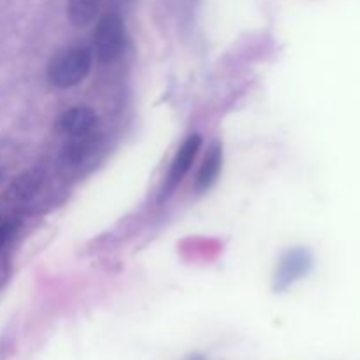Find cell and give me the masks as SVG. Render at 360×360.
Masks as SVG:
<instances>
[{"label":"cell","instance_id":"cell-1","mask_svg":"<svg viewBox=\"0 0 360 360\" xmlns=\"http://www.w3.org/2000/svg\"><path fill=\"white\" fill-rule=\"evenodd\" d=\"M91 69V53L88 48H67L56 53L48 63L46 76L56 88H70L79 84Z\"/></svg>","mask_w":360,"mask_h":360},{"label":"cell","instance_id":"cell-2","mask_svg":"<svg viewBox=\"0 0 360 360\" xmlns=\"http://www.w3.org/2000/svg\"><path fill=\"white\" fill-rule=\"evenodd\" d=\"M95 55L101 62H115L125 48V25L116 13L104 14L94 34Z\"/></svg>","mask_w":360,"mask_h":360},{"label":"cell","instance_id":"cell-3","mask_svg":"<svg viewBox=\"0 0 360 360\" xmlns=\"http://www.w3.org/2000/svg\"><path fill=\"white\" fill-rule=\"evenodd\" d=\"M98 127V118L95 111L86 105H74V108L67 109L60 115L58 122H56V129L69 137H79V136H90L95 134Z\"/></svg>","mask_w":360,"mask_h":360},{"label":"cell","instance_id":"cell-4","mask_svg":"<svg viewBox=\"0 0 360 360\" xmlns=\"http://www.w3.org/2000/svg\"><path fill=\"white\" fill-rule=\"evenodd\" d=\"M200 144H202V139H200L199 134H192L185 143L181 144V148L176 153L174 160H172L171 172H169V185L174 186L176 183L181 181L186 176V172L192 167L193 160L197 157V151L200 150Z\"/></svg>","mask_w":360,"mask_h":360},{"label":"cell","instance_id":"cell-5","mask_svg":"<svg viewBox=\"0 0 360 360\" xmlns=\"http://www.w3.org/2000/svg\"><path fill=\"white\" fill-rule=\"evenodd\" d=\"M309 267V255L302 250H294L287 253L280 264V269L276 274V285L280 288L287 287L292 281L299 280Z\"/></svg>","mask_w":360,"mask_h":360},{"label":"cell","instance_id":"cell-6","mask_svg":"<svg viewBox=\"0 0 360 360\" xmlns=\"http://www.w3.org/2000/svg\"><path fill=\"white\" fill-rule=\"evenodd\" d=\"M221 169V148L218 144L210 148L206 158H204L202 165H200V171L197 174L195 188L197 192H206L214 181H217L218 174H220Z\"/></svg>","mask_w":360,"mask_h":360},{"label":"cell","instance_id":"cell-7","mask_svg":"<svg viewBox=\"0 0 360 360\" xmlns=\"http://www.w3.org/2000/svg\"><path fill=\"white\" fill-rule=\"evenodd\" d=\"M102 0H69V13L70 23L76 28H84L95 20L101 9Z\"/></svg>","mask_w":360,"mask_h":360},{"label":"cell","instance_id":"cell-8","mask_svg":"<svg viewBox=\"0 0 360 360\" xmlns=\"http://www.w3.org/2000/svg\"><path fill=\"white\" fill-rule=\"evenodd\" d=\"M95 144V134L90 136H79V137H69V143L63 148V162L67 164H79L86 158V155L90 153L91 148Z\"/></svg>","mask_w":360,"mask_h":360},{"label":"cell","instance_id":"cell-9","mask_svg":"<svg viewBox=\"0 0 360 360\" xmlns=\"http://www.w3.org/2000/svg\"><path fill=\"white\" fill-rule=\"evenodd\" d=\"M16 227L18 224L14 220H7V218L0 217V250L13 239Z\"/></svg>","mask_w":360,"mask_h":360}]
</instances>
